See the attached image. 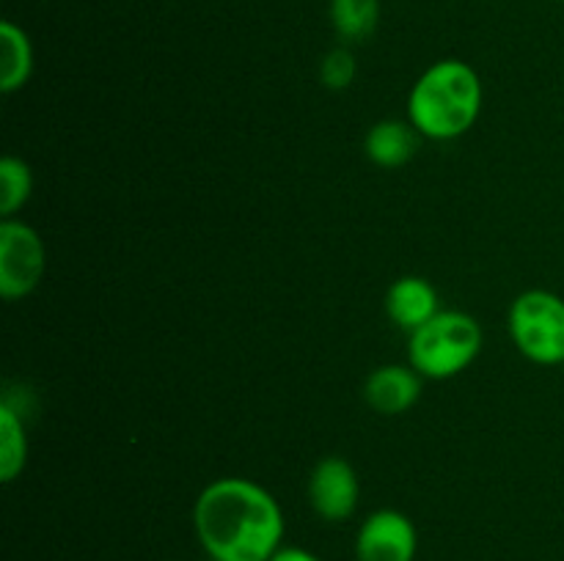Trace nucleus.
Masks as SVG:
<instances>
[{
  "label": "nucleus",
  "mask_w": 564,
  "mask_h": 561,
  "mask_svg": "<svg viewBox=\"0 0 564 561\" xmlns=\"http://www.w3.org/2000/svg\"><path fill=\"white\" fill-rule=\"evenodd\" d=\"M482 350V328L463 311H438L411 333L408 358L422 377L446 380L460 374Z\"/></svg>",
  "instance_id": "obj_3"
},
{
  "label": "nucleus",
  "mask_w": 564,
  "mask_h": 561,
  "mask_svg": "<svg viewBox=\"0 0 564 561\" xmlns=\"http://www.w3.org/2000/svg\"><path fill=\"white\" fill-rule=\"evenodd\" d=\"M33 72V47L28 33L11 20L0 22V91L14 94Z\"/></svg>",
  "instance_id": "obj_10"
},
{
  "label": "nucleus",
  "mask_w": 564,
  "mask_h": 561,
  "mask_svg": "<svg viewBox=\"0 0 564 561\" xmlns=\"http://www.w3.org/2000/svg\"><path fill=\"white\" fill-rule=\"evenodd\" d=\"M422 396V374L413 366H380L375 369L364 385V399L372 410L383 416H400L411 410Z\"/></svg>",
  "instance_id": "obj_8"
},
{
  "label": "nucleus",
  "mask_w": 564,
  "mask_h": 561,
  "mask_svg": "<svg viewBox=\"0 0 564 561\" xmlns=\"http://www.w3.org/2000/svg\"><path fill=\"white\" fill-rule=\"evenodd\" d=\"M270 561H319V559L303 548H279V553H275Z\"/></svg>",
  "instance_id": "obj_16"
},
{
  "label": "nucleus",
  "mask_w": 564,
  "mask_h": 561,
  "mask_svg": "<svg viewBox=\"0 0 564 561\" xmlns=\"http://www.w3.org/2000/svg\"><path fill=\"white\" fill-rule=\"evenodd\" d=\"M367 157L380 168H400L416 152V130L402 121H380L367 132Z\"/></svg>",
  "instance_id": "obj_11"
},
{
  "label": "nucleus",
  "mask_w": 564,
  "mask_h": 561,
  "mask_svg": "<svg viewBox=\"0 0 564 561\" xmlns=\"http://www.w3.org/2000/svg\"><path fill=\"white\" fill-rule=\"evenodd\" d=\"M419 534L411 517L397 509H380L364 520L356 539L358 561H413Z\"/></svg>",
  "instance_id": "obj_6"
},
{
  "label": "nucleus",
  "mask_w": 564,
  "mask_h": 561,
  "mask_svg": "<svg viewBox=\"0 0 564 561\" xmlns=\"http://www.w3.org/2000/svg\"><path fill=\"white\" fill-rule=\"evenodd\" d=\"M28 460V440L22 418L17 416L14 407H0V479L6 484L14 482L22 473Z\"/></svg>",
  "instance_id": "obj_13"
},
{
  "label": "nucleus",
  "mask_w": 564,
  "mask_h": 561,
  "mask_svg": "<svg viewBox=\"0 0 564 561\" xmlns=\"http://www.w3.org/2000/svg\"><path fill=\"white\" fill-rule=\"evenodd\" d=\"M308 501L314 512L328 522H341L358 506V476L341 457H325L308 479Z\"/></svg>",
  "instance_id": "obj_7"
},
{
  "label": "nucleus",
  "mask_w": 564,
  "mask_h": 561,
  "mask_svg": "<svg viewBox=\"0 0 564 561\" xmlns=\"http://www.w3.org/2000/svg\"><path fill=\"white\" fill-rule=\"evenodd\" d=\"M482 110V82L468 64L457 58L430 66L408 97V119L419 135L452 141L471 130Z\"/></svg>",
  "instance_id": "obj_2"
},
{
  "label": "nucleus",
  "mask_w": 564,
  "mask_h": 561,
  "mask_svg": "<svg viewBox=\"0 0 564 561\" xmlns=\"http://www.w3.org/2000/svg\"><path fill=\"white\" fill-rule=\"evenodd\" d=\"M356 77V58L347 50H330L319 64V80L330 91H341L347 88Z\"/></svg>",
  "instance_id": "obj_15"
},
{
  "label": "nucleus",
  "mask_w": 564,
  "mask_h": 561,
  "mask_svg": "<svg viewBox=\"0 0 564 561\" xmlns=\"http://www.w3.org/2000/svg\"><path fill=\"white\" fill-rule=\"evenodd\" d=\"M198 542L215 561H270L284 539L273 495L248 479H218L193 506Z\"/></svg>",
  "instance_id": "obj_1"
},
{
  "label": "nucleus",
  "mask_w": 564,
  "mask_h": 561,
  "mask_svg": "<svg viewBox=\"0 0 564 561\" xmlns=\"http://www.w3.org/2000/svg\"><path fill=\"white\" fill-rule=\"evenodd\" d=\"M510 333L523 358L540 366L564 363V300L554 292H523L510 308Z\"/></svg>",
  "instance_id": "obj_4"
},
{
  "label": "nucleus",
  "mask_w": 564,
  "mask_h": 561,
  "mask_svg": "<svg viewBox=\"0 0 564 561\" xmlns=\"http://www.w3.org/2000/svg\"><path fill=\"white\" fill-rule=\"evenodd\" d=\"M209 561H215V559H209Z\"/></svg>",
  "instance_id": "obj_17"
},
{
  "label": "nucleus",
  "mask_w": 564,
  "mask_h": 561,
  "mask_svg": "<svg viewBox=\"0 0 564 561\" xmlns=\"http://www.w3.org/2000/svg\"><path fill=\"white\" fill-rule=\"evenodd\" d=\"M47 264L44 242L31 226L14 218L0 223V295L6 300L31 295Z\"/></svg>",
  "instance_id": "obj_5"
},
{
  "label": "nucleus",
  "mask_w": 564,
  "mask_h": 561,
  "mask_svg": "<svg viewBox=\"0 0 564 561\" xmlns=\"http://www.w3.org/2000/svg\"><path fill=\"white\" fill-rule=\"evenodd\" d=\"M33 176L20 157L0 160V215L11 218L31 198Z\"/></svg>",
  "instance_id": "obj_14"
},
{
  "label": "nucleus",
  "mask_w": 564,
  "mask_h": 561,
  "mask_svg": "<svg viewBox=\"0 0 564 561\" xmlns=\"http://www.w3.org/2000/svg\"><path fill=\"white\" fill-rule=\"evenodd\" d=\"M438 311V292L430 280L419 278V275H405V278L394 280L389 295H386L389 319L400 328L411 330V333L427 324Z\"/></svg>",
  "instance_id": "obj_9"
},
{
  "label": "nucleus",
  "mask_w": 564,
  "mask_h": 561,
  "mask_svg": "<svg viewBox=\"0 0 564 561\" xmlns=\"http://www.w3.org/2000/svg\"><path fill=\"white\" fill-rule=\"evenodd\" d=\"M330 22L347 42L372 36L380 20V0H330Z\"/></svg>",
  "instance_id": "obj_12"
}]
</instances>
